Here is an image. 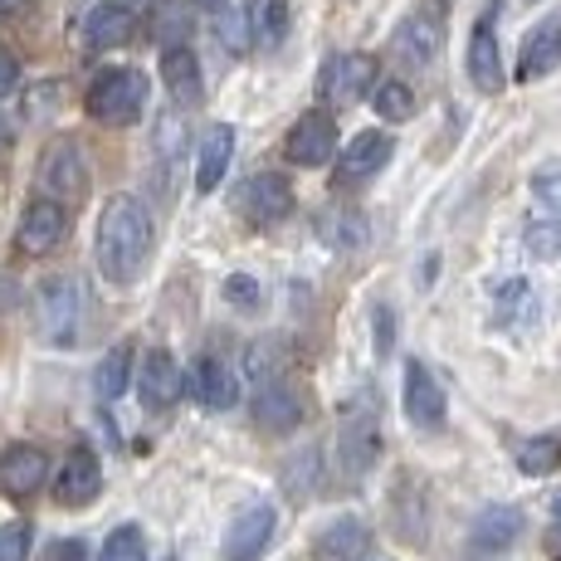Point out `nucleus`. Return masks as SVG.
Wrapping results in <instances>:
<instances>
[{"instance_id": "obj_15", "label": "nucleus", "mask_w": 561, "mask_h": 561, "mask_svg": "<svg viewBox=\"0 0 561 561\" xmlns=\"http://www.w3.org/2000/svg\"><path fill=\"white\" fill-rule=\"evenodd\" d=\"M240 205L254 225H278L294 215V186H288L278 171H254L240 191Z\"/></svg>"}, {"instance_id": "obj_26", "label": "nucleus", "mask_w": 561, "mask_h": 561, "mask_svg": "<svg viewBox=\"0 0 561 561\" xmlns=\"http://www.w3.org/2000/svg\"><path fill=\"white\" fill-rule=\"evenodd\" d=\"M371 225H366L362 210H322L318 215V240L332 244V250H362Z\"/></svg>"}, {"instance_id": "obj_42", "label": "nucleus", "mask_w": 561, "mask_h": 561, "mask_svg": "<svg viewBox=\"0 0 561 561\" xmlns=\"http://www.w3.org/2000/svg\"><path fill=\"white\" fill-rule=\"evenodd\" d=\"M54 561H89V547H83V542H73V537H69V542H54V552H49Z\"/></svg>"}, {"instance_id": "obj_28", "label": "nucleus", "mask_w": 561, "mask_h": 561, "mask_svg": "<svg viewBox=\"0 0 561 561\" xmlns=\"http://www.w3.org/2000/svg\"><path fill=\"white\" fill-rule=\"evenodd\" d=\"M127 381H133V347L117 342V347L99 362V371H93V391H99L103 401H117V396L127 391Z\"/></svg>"}, {"instance_id": "obj_27", "label": "nucleus", "mask_w": 561, "mask_h": 561, "mask_svg": "<svg viewBox=\"0 0 561 561\" xmlns=\"http://www.w3.org/2000/svg\"><path fill=\"white\" fill-rule=\"evenodd\" d=\"M533 288L527 278H508V284L493 294V322L499 328H523V318H537V304H533Z\"/></svg>"}, {"instance_id": "obj_4", "label": "nucleus", "mask_w": 561, "mask_h": 561, "mask_svg": "<svg viewBox=\"0 0 561 561\" xmlns=\"http://www.w3.org/2000/svg\"><path fill=\"white\" fill-rule=\"evenodd\" d=\"M35 312H39V337L49 347H73L83 332V284L73 274H54L39 284V298H35Z\"/></svg>"}, {"instance_id": "obj_12", "label": "nucleus", "mask_w": 561, "mask_h": 561, "mask_svg": "<svg viewBox=\"0 0 561 561\" xmlns=\"http://www.w3.org/2000/svg\"><path fill=\"white\" fill-rule=\"evenodd\" d=\"M181 391H186V376H181V366L171 352L152 347L137 366V396H142L147 410H171L181 401Z\"/></svg>"}, {"instance_id": "obj_39", "label": "nucleus", "mask_w": 561, "mask_h": 561, "mask_svg": "<svg viewBox=\"0 0 561 561\" xmlns=\"http://www.w3.org/2000/svg\"><path fill=\"white\" fill-rule=\"evenodd\" d=\"M250 376H254V386L274 381V376H278V366H274V352H268V347H250Z\"/></svg>"}, {"instance_id": "obj_46", "label": "nucleus", "mask_w": 561, "mask_h": 561, "mask_svg": "<svg viewBox=\"0 0 561 561\" xmlns=\"http://www.w3.org/2000/svg\"><path fill=\"white\" fill-rule=\"evenodd\" d=\"M123 5H147V0H123Z\"/></svg>"}, {"instance_id": "obj_34", "label": "nucleus", "mask_w": 561, "mask_h": 561, "mask_svg": "<svg viewBox=\"0 0 561 561\" xmlns=\"http://www.w3.org/2000/svg\"><path fill=\"white\" fill-rule=\"evenodd\" d=\"M186 35H191V10L186 5H167L157 15V39H161V49L167 45H186Z\"/></svg>"}, {"instance_id": "obj_18", "label": "nucleus", "mask_w": 561, "mask_h": 561, "mask_svg": "<svg viewBox=\"0 0 561 561\" xmlns=\"http://www.w3.org/2000/svg\"><path fill=\"white\" fill-rule=\"evenodd\" d=\"M298 420H304V405H298V396L288 391L278 376L264 386H254V425L259 430L284 435V430H298Z\"/></svg>"}, {"instance_id": "obj_19", "label": "nucleus", "mask_w": 561, "mask_h": 561, "mask_svg": "<svg viewBox=\"0 0 561 561\" xmlns=\"http://www.w3.org/2000/svg\"><path fill=\"white\" fill-rule=\"evenodd\" d=\"M391 152H396V137L391 133H362V137H352V142L342 147V157H337V176L342 181L376 176V171L391 161Z\"/></svg>"}, {"instance_id": "obj_7", "label": "nucleus", "mask_w": 561, "mask_h": 561, "mask_svg": "<svg viewBox=\"0 0 561 561\" xmlns=\"http://www.w3.org/2000/svg\"><path fill=\"white\" fill-rule=\"evenodd\" d=\"M274 523H278L274 503H264V499L244 503V508L230 517V527H225V542H220L225 561H259L264 547L274 542Z\"/></svg>"}, {"instance_id": "obj_23", "label": "nucleus", "mask_w": 561, "mask_h": 561, "mask_svg": "<svg viewBox=\"0 0 561 561\" xmlns=\"http://www.w3.org/2000/svg\"><path fill=\"white\" fill-rule=\"evenodd\" d=\"M133 35H137V15L123 5V0H103V5H93L89 20H83V39H89V49H117Z\"/></svg>"}, {"instance_id": "obj_36", "label": "nucleus", "mask_w": 561, "mask_h": 561, "mask_svg": "<svg viewBox=\"0 0 561 561\" xmlns=\"http://www.w3.org/2000/svg\"><path fill=\"white\" fill-rule=\"evenodd\" d=\"M523 244L533 250V259H561V220H552V225H527Z\"/></svg>"}, {"instance_id": "obj_43", "label": "nucleus", "mask_w": 561, "mask_h": 561, "mask_svg": "<svg viewBox=\"0 0 561 561\" xmlns=\"http://www.w3.org/2000/svg\"><path fill=\"white\" fill-rule=\"evenodd\" d=\"M25 0H0V15H10V10H20Z\"/></svg>"}, {"instance_id": "obj_24", "label": "nucleus", "mask_w": 561, "mask_h": 561, "mask_svg": "<svg viewBox=\"0 0 561 561\" xmlns=\"http://www.w3.org/2000/svg\"><path fill=\"white\" fill-rule=\"evenodd\" d=\"M318 561H362L371 552V527L362 523V517H337L332 527H322L318 533Z\"/></svg>"}, {"instance_id": "obj_25", "label": "nucleus", "mask_w": 561, "mask_h": 561, "mask_svg": "<svg viewBox=\"0 0 561 561\" xmlns=\"http://www.w3.org/2000/svg\"><path fill=\"white\" fill-rule=\"evenodd\" d=\"M230 161H234V127L215 123L210 133L201 137V161H196V191L201 196H210V191L220 186L225 171H230Z\"/></svg>"}, {"instance_id": "obj_33", "label": "nucleus", "mask_w": 561, "mask_h": 561, "mask_svg": "<svg viewBox=\"0 0 561 561\" xmlns=\"http://www.w3.org/2000/svg\"><path fill=\"white\" fill-rule=\"evenodd\" d=\"M99 561H147V537H142V527H137V523L113 527V533H107V542H103V557H99Z\"/></svg>"}, {"instance_id": "obj_32", "label": "nucleus", "mask_w": 561, "mask_h": 561, "mask_svg": "<svg viewBox=\"0 0 561 561\" xmlns=\"http://www.w3.org/2000/svg\"><path fill=\"white\" fill-rule=\"evenodd\" d=\"M215 39H220L230 54H244L254 45L250 15H244V10H234V5H220V10H215Z\"/></svg>"}, {"instance_id": "obj_16", "label": "nucleus", "mask_w": 561, "mask_h": 561, "mask_svg": "<svg viewBox=\"0 0 561 561\" xmlns=\"http://www.w3.org/2000/svg\"><path fill=\"white\" fill-rule=\"evenodd\" d=\"M99 489H103L99 455H93V449H69L59 479H54V499H59L64 508H89V503L99 499Z\"/></svg>"}, {"instance_id": "obj_21", "label": "nucleus", "mask_w": 561, "mask_h": 561, "mask_svg": "<svg viewBox=\"0 0 561 561\" xmlns=\"http://www.w3.org/2000/svg\"><path fill=\"white\" fill-rule=\"evenodd\" d=\"M161 83L181 107H196L205 99V79H201V64L186 45H167L161 49Z\"/></svg>"}, {"instance_id": "obj_20", "label": "nucleus", "mask_w": 561, "mask_h": 561, "mask_svg": "<svg viewBox=\"0 0 561 561\" xmlns=\"http://www.w3.org/2000/svg\"><path fill=\"white\" fill-rule=\"evenodd\" d=\"M561 64V15H547L542 25H533V35L523 39V59H517V79H547Z\"/></svg>"}, {"instance_id": "obj_6", "label": "nucleus", "mask_w": 561, "mask_h": 561, "mask_svg": "<svg viewBox=\"0 0 561 561\" xmlns=\"http://www.w3.org/2000/svg\"><path fill=\"white\" fill-rule=\"evenodd\" d=\"M439 45H445V20H439L435 5H415L391 35V54L405 69H430Z\"/></svg>"}, {"instance_id": "obj_8", "label": "nucleus", "mask_w": 561, "mask_h": 561, "mask_svg": "<svg viewBox=\"0 0 561 561\" xmlns=\"http://www.w3.org/2000/svg\"><path fill=\"white\" fill-rule=\"evenodd\" d=\"M371 83H376L371 54H332L318 73V93L337 107H347V103H357L362 93H371Z\"/></svg>"}, {"instance_id": "obj_37", "label": "nucleus", "mask_w": 561, "mask_h": 561, "mask_svg": "<svg viewBox=\"0 0 561 561\" xmlns=\"http://www.w3.org/2000/svg\"><path fill=\"white\" fill-rule=\"evenodd\" d=\"M30 557V523L0 527V561H25Z\"/></svg>"}, {"instance_id": "obj_35", "label": "nucleus", "mask_w": 561, "mask_h": 561, "mask_svg": "<svg viewBox=\"0 0 561 561\" xmlns=\"http://www.w3.org/2000/svg\"><path fill=\"white\" fill-rule=\"evenodd\" d=\"M225 298H230L240 312H259V308H264V288H259V278H250V274H230V278H225Z\"/></svg>"}, {"instance_id": "obj_22", "label": "nucleus", "mask_w": 561, "mask_h": 561, "mask_svg": "<svg viewBox=\"0 0 561 561\" xmlns=\"http://www.w3.org/2000/svg\"><path fill=\"white\" fill-rule=\"evenodd\" d=\"M469 533H473V537H469L473 552H483V557L508 552L517 537H523V513L508 508V503H493V508H483L479 517H473Z\"/></svg>"}, {"instance_id": "obj_11", "label": "nucleus", "mask_w": 561, "mask_h": 561, "mask_svg": "<svg viewBox=\"0 0 561 561\" xmlns=\"http://www.w3.org/2000/svg\"><path fill=\"white\" fill-rule=\"evenodd\" d=\"M49 479V455L39 445H5L0 449V493L5 499H30Z\"/></svg>"}, {"instance_id": "obj_13", "label": "nucleus", "mask_w": 561, "mask_h": 561, "mask_svg": "<svg viewBox=\"0 0 561 561\" xmlns=\"http://www.w3.org/2000/svg\"><path fill=\"white\" fill-rule=\"evenodd\" d=\"M284 152L294 167H322V161H332V152H337V123L328 113H304L288 127Z\"/></svg>"}, {"instance_id": "obj_5", "label": "nucleus", "mask_w": 561, "mask_h": 561, "mask_svg": "<svg viewBox=\"0 0 561 561\" xmlns=\"http://www.w3.org/2000/svg\"><path fill=\"white\" fill-rule=\"evenodd\" d=\"M39 191L59 205H79L89 196V161H83V147L73 137H59V142L45 147V157H39Z\"/></svg>"}, {"instance_id": "obj_44", "label": "nucleus", "mask_w": 561, "mask_h": 561, "mask_svg": "<svg viewBox=\"0 0 561 561\" xmlns=\"http://www.w3.org/2000/svg\"><path fill=\"white\" fill-rule=\"evenodd\" d=\"M5 147H10V127L0 123V152H5Z\"/></svg>"}, {"instance_id": "obj_29", "label": "nucleus", "mask_w": 561, "mask_h": 561, "mask_svg": "<svg viewBox=\"0 0 561 561\" xmlns=\"http://www.w3.org/2000/svg\"><path fill=\"white\" fill-rule=\"evenodd\" d=\"M517 469L527 479H547V473L561 469V435H537V439H523L517 445Z\"/></svg>"}, {"instance_id": "obj_45", "label": "nucleus", "mask_w": 561, "mask_h": 561, "mask_svg": "<svg viewBox=\"0 0 561 561\" xmlns=\"http://www.w3.org/2000/svg\"><path fill=\"white\" fill-rule=\"evenodd\" d=\"M196 5H210V10H220V5H225V0H196Z\"/></svg>"}, {"instance_id": "obj_17", "label": "nucleus", "mask_w": 561, "mask_h": 561, "mask_svg": "<svg viewBox=\"0 0 561 561\" xmlns=\"http://www.w3.org/2000/svg\"><path fill=\"white\" fill-rule=\"evenodd\" d=\"M186 386L205 410H230L234 401H240V381H234V371L220 357H201L196 366H191Z\"/></svg>"}, {"instance_id": "obj_31", "label": "nucleus", "mask_w": 561, "mask_h": 561, "mask_svg": "<svg viewBox=\"0 0 561 561\" xmlns=\"http://www.w3.org/2000/svg\"><path fill=\"white\" fill-rule=\"evenodd\" d=\"M371 107L386 123H405V117L415 113V93H410L401 79H381V83H371Z\"/></svg>"}, {"instance_id": "obj_40", "label": "nucleus", "mask_w": 561, "mask_h": 561, "mask_svg": "<svg viewBox=\"0 0 561 561\" xmlns=\"http://www.w3.org/2000/svg\"><path fill=\"white\" fill-rule=\"evenodd\" d=\"M15 89H20V59L10 49H0V99H10Z\"/></svg>"}, {"instance_id": "obj_41", "label": "nucleus", "mask_w": 561, "mask_h": 561, "mask_svg": "<svg viewBox=\"0 0 561 561\" xmlns=\"http://www.w3.org/2000/svg\"><path fill=\"white\" fill-rule=\"evenodd\" d=\"M181 137H186V133H181V123H176V117H161V127H157V147H161V152H176V147H181Z\"/></svg>"}, {"instance_id": "obj_10", "label": "nucleus", "mask_w": 561, "mask_h": 561, "mask_svg": "<svg viewBox=\"0 0 561 561\" xmlns=\"http://www.w3.org/2000/svg\"><path fill=\"white\" fill-rule=\"evenodd\" d=\"M69 234V205L39 196L25 205V215H20V230H15V244L25 254H49L54 244Z\"/></svg>"}, {"instance_id": "obj_1", "label": "nucleus", "mask_w": 561, "mask_h": 561, "mask_svg": "<svg viewBox=\"0 0 561 561\" xmlns=\"http://www.w3.org/2000/svg\"><path fill=\"white\" fill-rule=\"evenodd\" d=\"M93 259H99V274L117 288L142 278L147 259H152V215H147V205L137 196H107L103 201Z\"/></svg>"}, {"instance_id": "obj_47", "label": "nucleus", "mask_w": 561, "mask_h": 561, "mask_svg": "<svg viewBox=\"0 0 561 561\" xmlns=\"http://www.w3.org/2000/svg\"><path fill=\"white\" fill-rule=\"evenodd\" d=\"M557 517H561V499H557Z\"/></svg>"}, {"instance_id": "obj_38", "label": "nucleus", "mask_w": 561, "mask_h": 561, "mask_svg": "<svg viewBox=\"0 0 561 561\" xmlns=\"http://www.w3.org/2000/svg\"><path fill=\"white\" fill-rule=\"evenodd\" d=\"M533 196L561 220V171H542V176H533Z\"/></svg>"}, {"instance_id": "obj_3", "label": "nucleus", "mask_w": 561, "mask_h": 561, "mask_svg": "<svg viewBox=\"0 0 561 561\" xmlns=\"http://www.w3.org/2000/svg\"><path fill=\"white\" fill-rule=\"evenodd\" d=\"M93 123L103 127H127L142 117L147 107V73L142 69H103L89 83V99H83Z\"/></svg>"}, {"instance_id": "obj_30", "label": "nucleus", "mask_w": 561, "mask_h": 561, "mask_svg": "<svg viewBox=\"0 0 561 561\" xmlns=\"http://www.w3.org/2000/svg\"><path fill=\"white\" fill-rule=\"evenodd\" d=\"M250 30H254V45L259 49H278L288 35V5L284 0H264V5L250 15Z\"/></svg>"}, {"instance_id": "obj_2", "label": "nucleus", "mask_w": 561, "mask_h": 561, "mask_svg": "<svg viewBox=\"0 0 561 561\" xmlns=\"http://www.w3.org/2000/svg\"><path fill=\"white\" fill-rule=\"evenodd\" d=\"M381 459V401L376 396H352L337 415V445H332V469L342 483H357Z\"/></svg>"}, {"instance_id": "obj_9", "label": "nucleus", "mask_w": 561, "mask_h": 561, "mask_svg": "<svg viewBox=\"0 0 561 561\" xmlns=\"http://www.w3.org/2000/svg\"><path fill=\"white\" fill-rule=\"evenodd\" d=\"M469 79L479 93H499L503 89V59H499V0L479 15L469 35Z\"/></svg>"}, {"instance_id": "obj_14", "label": "nucleus", "mask_w": 561, "mask_h": 561, "mask_svg": "<svg viewBox=\"0 0 561 561\" xmlns=\"http://www.w3.org/2000/svg\"><path fill=\"white\" fill-rule=\"evenodd\" d=\"M401 401H405V420L415 430H439V425H445V391H439V381L430 376L425 362H415V357L405 362V391H401Z\"/></svg>"}]
</instances>
